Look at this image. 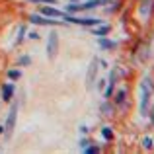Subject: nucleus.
Wrapping results in <instances>:
<instances>
[{
    "label": "nucleus",
    "mask_w": 154,
    "mask_h": 154,
    "mask_svg": "<svg viewBox=\"0 0 154 154\" xmlns=\"http://www.w3.org/2000/svg\"><path fill=\"white\" fill-rule=\"evenodd\" d=\"M107 2L109 0H88V2L80 4V6H82V12H84V10H94V8L102 6V4H107Z\"/></svg>",
    "instance_id": "6e6552de"
},
{
    "label": "nucleus",
    "mask_w": 154,
    "mask_h": 154,
    "mask_svg": "<svg viewBox=\"0 0 154 154\" xmlns=\"http://www.w3.org/2000/svg\"><path fill=\"white\" fill-rule=\"evenodd\" d=\"M33 4H39V2H47V4H57V0H29Z\"/></svg>",
    "instance_id": "412c9836"
},
{
    "label": "nucleus",
    "mask_w": 154,
    "mask_h": 154,
    "mask_svg": "<svg viewBox=\"0 0 154 154\" xmlns=\"http://www.w3.org/2000/svg\"><path fill=\"white\" fill-rule=\"evenodd\" d=\"M150 92H152V82L150 78H144L140 84V115H148L150 113Z\"/></svg>",
    "instance_id": "f257e3e1"
},
{
    "label": "nucleus",
    "mask_w": 154,
    "mask_h": 154,
    "mask_svg": "<svg viewBox=\"0 0 154 154\" xmlns=\"http://www.w3.org/2000/svg\"><path fill=\"white\" fill-rule=\"evenodd\" d=\"M8 78H10V80H20V78H22V70H16V68L8 70Z\"/></svg>",
    "instance_id": "f3484780"
},
{
    "label": "nucleus",
    "mask_w": 154,
    "mask_h": 154,
    "mask_svg": "<svg viewBox=\"0 0 154 154\" xmlns=\"http://www.w3.org/2000/svg\"><path fill=\"white\" fill-rule=\"evenodd\" d=\"M86 154H96V152H100V146H86V148H82Z\"/></svg>",
    "instance_id": "a211bd4d"
},
{
    "label": "nucleus",
    "mask_w": 154,
    "mask_h": 154,
    "mask_svg": "<svg viewBox=\"0 0 154 154\" xmlns=\"http://www.w3.org/2000/svg\"><path fill=\"white\" fill-rule=\"evenodd\" d=\"M102 137H103V140H113V131H111V127H102Z\"/></svg>",
    "instance_id": "dca6fc26"
},
{
    "label": "nucleus",
    "mask_w": 154,
    "mask_h": 154,
    "mask_svg": "<svg viewBox=\"0 0 154 154\" xmlns=\"http://www.w3.org/2000/svg\"><path fill=\"white\" fill-rule=\"evenodd\" d=\"M98 64H100V59H92L90 66H88V74H86V88L88 90H94V84H96V74H98Z\"/></svg>",
    "instance_id": "7ed1b4c3"
},
{
    "label": "nucleus",
    "mask_w": 154,
    "mask_h": 154,
    "mask_svg": "<svg viewBox=\"0 0 154 154\" xmlns=\"http://www.w3.org/2000/svg\"><path fill=\"white\" fill-rule=\"evenodd\" d=\"M100 109H102V113H103V115H111V113H113V105L109 103V100H105V102L102 103V107H100Z\"/></svg>",
    "instance_id": "4468645a"
},
{
    "label": "nucleus",
    "mask_w": 154,
    "mask_h": 154,
    "mask_svg": "<svg viewBox=\"0 0 154 154\" xmlns=\"http://www.w3.org/2000/svg\"><path fill=\"white\" fill-rule=\"evenodd\" d=\"M31 64V57L29 55H22L18 59V66H29Z\"/></svg>",
    "instance_id": "2eb2a0df"
},
{
    "label": "nucleus",
    "mask_w": 154,
    "mask_h": 154,
    "mask_svg": "<svg viewBox=\"0 0 154 154\" xmlns=\"http://www.w3.org/2000/svg\"><path fill=\"white\" fill-rule=\"evenodd\" d=\"M23 35H26V26H20L18 27V35H16V39H14V45H20V43L23 41Z\"/></svg>",
    "instance_id": "f8f14e48"
},
{
    "label": "nucleus",
    "mask_w": 154,
    "mask_h": 154,
    "mask_svg": "<svg viewBox=\"0 0 154 154\" xmlns=\"http://www.w3.org/2000/svg\"><path fill=\"white\" fill-rule=\"evenodd\" d=\"M143 146L144 148H152V139H150V137H144V139H143Z\"/></svg>",
    "instance_id": "6ab92c4d"
},
{
    "label": "nucleus",
    "mask_w": 154,
    "mask_h": 154,
    "mask_svg": "<svg viewBox=\"0 0 154 154\" xmlns=\"http://www.w3.org/2000/svg\"><path fill=\"white\" fill-rule=\"evenodd\" d=\"M154 0H140V8H139V10H140V14H143V16H148V14H150V10H152V6H154Z\"/></svg>",
    "instance_id": "1a4fd4ad"
},
{
    "label": "nucleus",
    "mask_w": 154,
    "mask_h": 154,
    "mask_svg": "<svg viewBox=\"0 0 154 154\" xmlns=\"http://www.w3.org/2000/svg\"><path fill=\"white\" fill-rule=\"evenodd\" d=\"M92 33L98 35V37H103V35H107V33H109V26H107V23H105V26H102V23H100V26L92 27Z\"/></svg>",
    "instance_id": "9d476101"
},
{
    "label": "nucleus",
    "mask_w": 154,
    "mask_h": 154,
    "mask_svg": "<svg viewBox=\"0 0 154 154\" xmlns=\"http://www.w3.org/2000/svg\"><path fill=\"white\" fill-rule=\"evenodd\" d=\"M41 14L45 16V18H63L64 12L59 10V8H53V6H43L41 8Z\"/></svg>",
    "instance_id": "423d86ee"
},
{
    "label": "nucleus",
    "mask_w": 154,
    "mask_h": 154,
    "mask_svg": "<svg viewBox=\"0 0 154 154\" xmlns=\"http://www.w3.org/2000/svg\"><path fill=\"white\" fill-rule=\"evenodd\" d=\"M29 22L35 23V26H59L60 23V22H57V20H47L43 14H31Z\"/></svg>",
    "instance_id": "39448f33"
},
{
    "label": "nucleus",
    "mask_w": 154,
    "mask_h": 154,
    "mask_svg": "<svg viewBox=\"0 0 154 154\" xmlns=\"http://www.w3.org/2000/svg\"><path fill=\"white\" fill-rule=\"evenodd\" d=\"M125 96H127V90H123V88H121V90L115 94V103L117 105H123L125 103Z\"/></svg>",
    "instance_id": "ddd939ff"
},
{
    "label": "nucleus",
    "mask_w": 154,
    "mask_h": 154,
    "mask_svg": "<svg viewBox=\"0 0 154 154\" xmlns=\"http://www.w3.org/2000/svg\"><path fill=\"white\" fill-rule=\"evenodd\" d=\"M27 37H29V39H35V41H37V39L41 37V35H39L37 31H29V33H27Z\"/></svg>",
    "instance_id": "aec40b11"
},
{
    "label": "nucleus",
    "mask_w": 154,
    "mask_h": 154,
    "mask_svg": "<svg viewBox=\"0 0 154 154\" xmlns=\"http://www.w3.org/2000/svg\"><path fill=\"white\" fill-rule=\"evenodd\" d=\"M16 117H18V102L12 103L10 105V111H8L6 125H4V133H6V137H10L12 131H14V127H16Z\"/></svg>",
    "instance_id": "f03ea898"
},
{
    "label": "nucleus",
    "mask_w": 154,
    "mask_h": 154,
    "mask_svg": "<svg viewBox=\"0 0 154 154\" xmlns=\"http://www.w3.org/2000/svg\"><path fill=\"white\" fill-rule=\"evenodd\" d=\"M57 53H59V33L51 31L47 39V59H55Z\"/></svg>",
    "instance_id": "20e7f679"
},
{
    "label": "nucleus",
    "mask_w": 154,
    "mask_h": 154,
    "mask_svg": "<svg viewBox=\"0 0 154 154\" xmlns=\"http://www.w3.org/2000/svg\"><path fill=\"white\" fill-rule=\"evenodd\" d=\"M2 133H4V127H2V125H0V135H2Z\"/></svg>",
    "instance_id": "5701e85b"
},
{
    "label": "nucleus",
    "mask_w": 154,
    "mask_h": 154,
    "mask_svg": "<svg viewBox=\"0 0 154 154\" xmlns=\"http://www.w3.org/2000/svg\"><path fill=\"white\" fill-rule=\"evenodd\" d=\"M100 47L102 49H107V51H111V49H115L117 47V41H111V39H105V37H100Z\"/></svg>",
    "instance_id": "9b49d317"
},
{
    "label": "nucleus",
    "mask_w": 154,
    "mask_h": 154,
    "mask_svg": "<svg viewBox=\"0 0 154 154\" xmlns=\"http://www.w3.org/2000/svg\"><path fill=\"white\" fill-rule=\"evenodd\" d=\"M88 144H90V140H88V139H82V140L78 143V146H80V148H86Z\"/></svg>",
    "instance_id": "4be33fe9"
},
{
    "label": "nucleus",
    "mask_w": 154,
    "mask_h": 154,
    "mask_svg": "<svg viewBox=\"0 0 154 154\" xmlns=\"http://www.w3.org/2000/svg\"><path fill=\"white\" fill-rule=\"evenodd\" d=\"M14 90H16V88H14L12 82H8V84L2 86V100H4V102H10V100L14 98Z\"/></svg>",
    "instance_id": "0eeeda50"
}]
</instances>
